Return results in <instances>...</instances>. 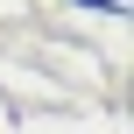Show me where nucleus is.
Masks as SVG:
<instances>
[{"mask_svg": "<svg viewBox=\"0 0 134 134\" xmlns=\"http://www.w3.org/2000/svg\"><path fill=\"white\" fill-rule=\"evenodd\" d=\"M92 7H106V14H127V0H92Z\"/></svg>", "mask_w": 134, "mask_h": 134, "instance_id": "obj_1", "label": "nucleus"}]
</instances>
